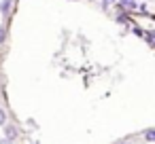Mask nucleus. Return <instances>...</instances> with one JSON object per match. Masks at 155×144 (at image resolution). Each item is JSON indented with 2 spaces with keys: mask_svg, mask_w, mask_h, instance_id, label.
<instances>
[{
  "mask_svg": "<svg viewBox=\"0 0 155 144\" xmlns=\"http://www.w3.org/2000/svg\"><path fill=\"white\" fill-rule=\"evenodd\" d=\"M5 136H7V140H15V138L19 136V131H17L15 125H7V127H5Z\"/></svg>",
  "mask_w": 155,
  "mask_h": 144,
  "instance_id": "1",
  "label": "nucleus"
},
{
  "mask_svg": "<svg viewBox=\"0 0 155 144\" xmlns=\"http://www.w3.org/2000/svg\"><path fill=\"white\" fill-rule=\"evenodd\" d=\"M9 9H11V0H2L0 2V13H9Z\"/></svg>",
  "mask_w": 155,
  "mask_h": 144,
  "instance_id": "2",
  "label": "nucleus"
},
{
  "mask_svg": "<svg viewBox=\"0 0 155 144\" xmlns=\"http://www.w3.org/2000/svg\"><path fill=\"white\" fill-rule=\"evenodd\" d=\"M113 5H117V0H102V9H104V11L110 9Z\"/></svg>",
  "mask_w": 155,
  "mask_h": 144,
  "instance_id": "3",
  "label": "nucleus"
},
{
  "mask_svg": "<svg viewBox=\"0 0 155 144\" xmlns=\"http://www.w3.org/2000/svg\"><path fill=\"white\" fill-rule=\"evenodd\" d=\"M7 123V112H5V108H0V125H5Z\"/></svg>",
  "mask_w": 155,
  "mask_h": 144,
  "instance_id": "4",
  "label": "nucleus"
},
{
  "mask_svg": "<svg viewBox=\"0 0 155 144\" xmlns=\"http://www.w3.org/2000/svg\"><path fill=\"white\" fill-rule=\"evenodd\" d=\"M144 138H147V140H153V138H155V131H153V129H147Z\"/></svg>",
  "mask_w": 155,
  "mask_h": 144,
  "instance_id": "5",
  "label": "nucleus"
},
{
  "mask_svg": "<svg viewBox=\"0 0 155 144\" xmlns=\"http://www.w3.org/2000/svg\"><path fill=\"white\" fill-rule=\"evenodd\" d=\"M5 36H7V34H5V30H2V28H0V45H2V43H5Z\"/></svg>",
  "mask_w": 155,
  "mask_h": 144,
  "instance_id": "6",
  "label": "nucleus"
},
{
  "mask_svg": "<svg viewBox=\"0 0 155 144\" xmlns=\"http://www.w3.org/2000/svg\"><path fill=\"white\" fill-rule=\"evenodd\" d=\"M0 144H13V140H0Z\"/></svg>",
  "mask_w": 155,
  "mask_h": 144,
  "instance_id": "7",
  "label": "nucleus"
}]
</instances>
